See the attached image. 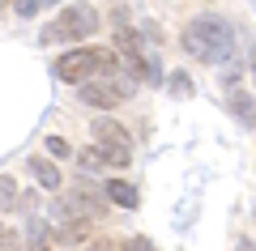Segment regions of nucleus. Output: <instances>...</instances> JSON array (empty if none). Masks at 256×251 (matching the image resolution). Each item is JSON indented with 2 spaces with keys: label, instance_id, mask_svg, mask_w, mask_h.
<instances>
[{
  "label": "nucleus",
  "instance_id": "1a4fd4ad",
  "mask_svg": "<svg viewBox=\"0 0 256 251\" xmlns=\"http://www.w3.org/2000/svg\"><path fill=\"white\" fill-rule=\"evenodd\" d=\"M13 205H18V183H13L9 175H0V209H4V213H9Z\"/></svg>",
  "mask_w": 256,
  "mask_h": 251
},
{
  "label": "nucleus",
  "instance_id": "f3484780",
  "mask_svg": "<svg viewBox=\"0 0 256 251\" xmlns=\"http://www.w3.org/2000/svg\"><path fill=\"white\" fill-rule=\"evenodd\" d=\"M4 4H13V0H0V9H4Z\"/></svg>",
  "mask_w": 256,
  "mask_h": 251
},
{
  "label": "nucleus",
  "instance_id": "f03ea898",
  "mask_svg": "<svg viewBox=\"0 0 256 251\" xmlns=\"http://www.w3.org/2000/svg\"><path fill=\"white\" fill-rule=\"evenodd\" d=\"M111 68H116V55L102 51V47H77V51H64L60 60H56V72H60L64 81H73V85L90 81L94 72H111Z\"/></svg>",
  "mask_w": 256,
  "mask_h": 251
},
{
  "label": "nucleus",
  "instance_id": "423d86ee",
  "mask_svg": "<svg viewBox=\"0 0 256 251\" xmlns=\"http://www.w3.org/2000/svg\"><path fill=\"white\" fill-rule=\"evenodd\" d=\"M102 192H107V200H111V205H120V209H137L141 205V192L132 188V183H124V179H111Z\"/></svg>",
  "mask_w": 256,
  "mask_h": 251
},
{
  "label": "nucleus",
  "instance_id": "a211bd4d",
  "mask_svg": "<svg viewBox=\"0 0 256 251\" xmlns=\"http://www.w3.org/2000/svg\"><path fill=\"white\" fill-rule=\"evenodd\" d=\"M252 222H256V209H252Z\"/></svg>",
  "mask_w": 256,
  "mask_h": 251
},
{
  "label": "nucleus",
  "instance_id": "0eeeda50",
  "mask_svg": "<svg viewBox=\"0 0 256 251\" xmlns=\"http://www.w3.org/2000/svg\"><path fill=\"white\" fill-rule=\"evenodd\" d=\"M230 115H235L244 128H256V98L248 90H235L230 94Z\"/></svg>",
  "mask_w": 256,
  "mask_h": 251
},
{
  "label": "nucleus",
  "instance_id": "9b49d317",
  "mask_svg": "<svg viewBox=\"0 0 256 251\" xmlns=\"http://www.w3.org/2000/svg\"><path fill=\"white\" fill-rule=\"evenodd\" d=\"M171 90L180 94V98H188V94H192V81H188V72H171Z\"/></svg>",
  "mask_w": 256,
  "mask_h": 251
},
{
  "label": "nucleus",
  "instance_id": "dca6fc26",
  "mask_svg": "<svg viewBox=\"0 0 256 251\" xmlns=\"http://www.w3.org/2000/svg\"><path fill=\"white\" fill-rule=\"evenodd\" d=\"M252 68H256V47H252Z\"/></svg>",
  "mask_w": 256,
  "mask_h": 251
},
{
  "label": "nucleus",
  "instance_id": "6e6552de",
  "mask_svg": "<svg viewBox=\"0 0 256 251\" xmlns=\"http://www.w3.org/2000/svg\"><path fill=\"white\" fill-rule=\"evenodd\" d=\"M30 171H34V179H38V188H43V192L60 188V171H56L47 158H30Z\"/></svg>",
  "mask_w": 256,
  "mask_h": 251
},
{
  "label": "nucleus",
  "instance_id": "20e7f679",
  "mask_svg": "<svg viewBox=\"0 0 256 251\" xmlns=\"http://www.w3.org/2000/svg\"><path fill=\"white\" fill-rule=\"evenodd\" d=\"M94 30H98V13L90 9V4H68V9L60 13V21H56V26H47V43H56V38H68V43H73V38H90Z\"/></svg>",
  "mask_w": 256,
  "mask_h": 251
},
{
  "label": "nucleus",
  "instance_id": "f8f14e48",
  "mask_svg": "<svg viewBox=\"0 0 256 251\" xmlns=\"http://www.w3.org/2000/svg\"><path fill=\"white\" fill-rule=\"evenodd\" d=\"M13 9H18V17H34L43 9V0H13Z\"/></svg>",
  "mask_w": 256,
  "mask_h": 251
},
{
  "label": "nucleus",
  "instance_id": "4468645a",
  "mask_svg": "<svg viewBox=\"0 0 256 251\" xmlns=\"http://www.w3.org/2000/svg\"><path fill=\"white\" fill-rule=\"evenodd\" d=\"M124 251H154V247H150L146 239H128V243H124Z\"/></svg>",
  "mask_w": 256,
  "mask_h": 251
},
{
  "label": "nucleus",
  "instance_id": "9d476101",
  "mask_svg": "<svg viewBox=\"0 0 256 251\" xmlns=\"http://www.w3.org/2000/svg\"><path fill=\"white\" fill-rule=\"evenodd\" d=\"M47 153H56V158H73V149H68L64 136H47Z\"/></svg>",
  "mask_w": 256,
  "mask_h": 251
},
{
  "label": "nucleus",
  "instance_id": "ddd939ff",
  "mask_svg": "<svg viewBox=\"0 0 256 251\" xmlns=\"http://www.w3.org/2000/svg\"><path fill=\"white\" fill-rule=\"evenodd\" d=\"M82 166H86V171H98V166H102V153L98 149H86L82 153Z\"/></svg>",
  "mask_w": 256,
  "mask_h": 251
},
{
  "label": "nucleus",
  "instance_id": "2eb2a0df",
  "mask_svg": "<svg viewBox=\"0 0 256 251\" xmlns=\"http://www.w3.org/2000/svg\"><path fill=\"white\" fill-rule=\"evenodd\" d=\"M235 251H256V243H252V239H239V243H235Z\"/></svg>",
  "mask_w": 256,
  "mask_h": 251
},
{
  "label": "nucleus",
  "instance_id": "7ed1b4c3",
  "mask_svg": "<svg viewBox=\"0 0 256 251\" xmlns=\"http://www.w3.org/2000/svg\"><path fill=\"white\" fill-rule=\"evenodd\" d=\"M90 132H94V149L102 153V162H111V166H128L132 162V136L116 119H94Z\"/></svg>",
  "mask_w": 256,
  "mask_h": 251
},
{
  "label": "nucleus",
  "instance_id": "39448f33",
  "mask_svg": "<svg viewBox=\"0 0 256 251\" xmlns=\"http://www.w3.org/2000/svg\"><path fill=\"white\" fill-rule=\"evenodd\" d=\"M82 102H90V107H102V111H111L120 102V94H116V85H98V81H82Z\"/></svg>",
  "mask_w": 256,
  "mask_h": 251
},
{
  "label": "nucleus",
  "instance_id": "f257e3e1",
  "mask_svg": "<svg viewBox=\"0 0 256 251\" xmlns=\"http://www.w3.org/2000/svg\"><path fill=\"white\" fill-rule=\"evenodd\" d=\"M184 51L205 60V64H226L235 55V26L226 17H218V13H205V17L188 21V30H184Z\"/></svg>",
  "mask_w": 256,
  "mask_h": 251
}]
</instances>
